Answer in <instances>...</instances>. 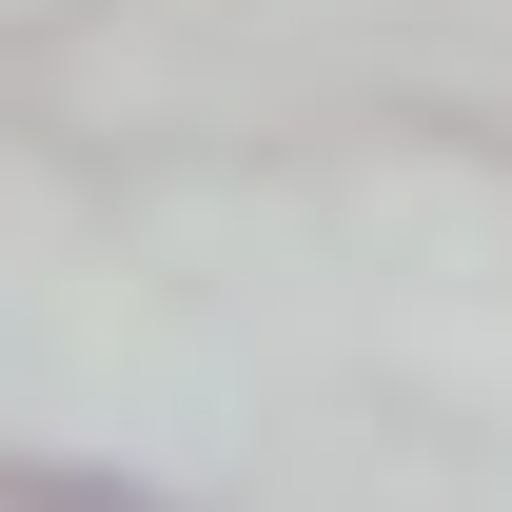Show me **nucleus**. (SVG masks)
Listing matches in <instances>:
<instances>
[{
	"instance_id": "obj_1",
	"label": "nucleus",
	"mask_w": 512,
	"mask_h": 512,
	"mask_svg": "<svg viewBox=\"0 0 512 512\" xmlns=\"http://www.w3.org/2000/svg\"><path fill=\"white\" fill-rule=\"evenodd\" d=\"M0 512H138V493H79V473H0Z\"/></svg>"
}]
</instances>
